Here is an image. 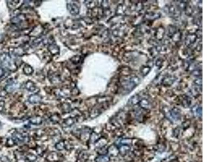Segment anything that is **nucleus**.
Here are the masks:
<instances>
[{"label":"nucleus","instance_id":"nucleus-1","mask_svg":"<svg viewBox=\"0 0 216 162\" xmlns=\"http://www.w3.org/2000/svg\"><path fill=\"white\" fill-rule=\"evenodd\" d=\"M140 78L136 76H132L122 81L121 88L124 93L128 94L140 84Z\"/></svg>","mask_w":216,"mask_h":162},{"label":"nucleus","instance_id":"nucleus-2","mask_svg":"<svg viewBox=\"0 0 216 162\" xmlns=\"http://www.w3.org/2000/svg\"><path fill=\"white\" fill-rule=\"evenodd\" d=\"M120 143L121 145H120L118 150L120 154L123 155H125L126 154L128 153L130 150V147L129 145L130 142H128V140L126 139H122L120 140Z\"/></svg>","mask_w":216,"mask_h":162},{"label":"nucleus","instance_id":"nucleus-3","mask_svg":"<svg viewBox=\"0 0 216 162\" xmlns=\"http://www.w3.org/2000/svg\"><path fill=\"white\" fill-rule=\"evenodd\" d=\"M28 138V136L25 133L16 132L13 136L14 142L16 143L24 142Z\"/></svg>","mask_w":216,"mask_h":162},{"label":"nucleus","instance_id":"nucleus-4","mask_svg":"<svg viewBox=\"0 0 216 162\" xmlns=\"http://www.w3.org/2000/svg\"><path fill=\"white\" fill-rule=\"evenodd\" d=\"M168 118L172 122H177L180 120L181 115L179 111L177 109H172L169 112Z\"/></svg>","mask_w":216,"mask_h":162},{"label":"nucleus","instance_id":"nucleus-5","mask_svg":"<svg viewBox=\"0 0 216 162\" xmlns=\"http://www.w3.org/2000/svg\"><path fill=\"white\" fill-rule=\"evenodd\" d=\"M5 58H1V59H2L3 64L5 65L7 68L8 67V68L10 69H12L16 67L14 63L13 62L12 58H11L9 55H5Z\"/></svg>","mask_w":216,"mask_h":162},{"label":"nucleus","instance_id":"nucleus-6","mask_svg":"<svg viewBox=\"0 0 216 162\" xmlns=\"http://www.w3.org/2000/svg\"><path fill=\"white\" fill-rule=\"evenodd\" d=\"M141 97L138 94H136L135 95H134L132 96L131 98L128 101V104L130 105L133 106L139 103L140 101H141Z\"/></svg>","mask_w":216,"mask_h":162},{"label":"nucleus","instance_id":"nucleus-7","mask_svg":"<svg viewBox=\"0 0 216 162\" xmlns=\"http://www.w3.org/2000/svg\"><path fill=\"white\" fill-rule=\"evenodd\" d=\"M67 8L71 14L76 15L79 13V8L75 4H68Z\"/></svg>","mask_w":216,"mask_h":162},{"label":"nucleus","instance_id":"nucleus-8","mask_svg":"<svg viewBox=\"0 0 216 162\" xmlns=\"http://www.w3.org/2000/svg\"><path fill=\"white\" fill-rule=\"evenodd\" d=\"M192 111L195 116L199 117L202 116V108L199 106H193Z\"/></svg>","mask_w":216,"mask_h":162},{"label":"nucleus","instance_id":"nucleus-9","mask_svg":"<svg viewBox=\"0 0 216 162\" xmlns=\"http://www.w3.org/2000/svg\"><path fill=\"white\" fill-rule=\"evenodd\" d=\"M139 104L140 106L144 109H148L150 107V103L147 99L143 98L139 102Z\"/></svg>","mask_w":216,"mask_h":162},{"label":"nucleus","instance_id":"nucleus-10","mask_svg":"<svg viewBox=\"0 0 216 162\" xmlns=\"http://www.w3.org/2000/svg\"><path fill=\"white\" fill-rule=\"evenodd\" d=\"M196 40V36L195 34H190L186 37L185 42L187 44L190 45L194 43Z\"/></svg>","mask_w":216,"mask_h":162},{"label":"nucleus","instance_id":"nucleus-11","mask_svg":"<svg viewBox=\"0 0 216 162\" xmlns=\"http://www.w3.org/2000/svg\"><path fill=\"white\" fill-rule=\"evenodd\" d=\"M110 158L106 155L99 156L96 159V162H109Z\"/></svg>","mask_w":216,"mask_h":162},{"label":"nucleus","instance_id":"nucleus-12","mask_svg":"<svg viewBox=\"0 0 216 162\" xmlns=\"http://www.w3.org/2000/svg\"><path fill=\"white\" fill-rule=\"evenodd\" d=\"M42 118L40 117H35L30 119V122L33 124H40L42 123Z\"/></svg>","mask_w":216,"mask_h":162},{"label":"nucleus","instance_id":"nucleus-13","mask_svg":"<svg viewBox=\"0 0 216 162\" xmlns=\"http://www.w3.org/2000/svg\"><path fill=\"white\" fill-rule=\"evenodd\" d=\"M151 70V68L150 67H148V66H145V67H143L141 69V73L142 74V75H143L144 76H145L149 72H150Z\"/></svg>","mask_w":216,"mask_h":162},{"label":"nucleus","instance_id":"nucleus-14","mask_svg":"<svg viewBox=\"0 0 216 162\" xmlns=\"http://www.w3.org/2000/svg\"><path fill=\"white\" fill-rule=\"evenodd\" d=\"M41 98H40V97L36 95L32 96L30 98V101L31 103H36L39 102Z\"/></svg>","mask_w":216,"mask_h":162},{"label":"nucleus","instance_id":"nucleus-15","mask_svg":"<svg viewBox=\"0 0 216 162\" xmlns=\"http://www.w3.org/2000/svg\"><path fill=\"white\" fill-rule=\"evenodd\" d=\"M24 71L26 74L29 75V74H31L32 73V69L30 66H27L26 67H25V68H24Z\"/></svg>","mask_w":216,"mask_h":162},{"label":"nucleus","instance_id":"nucleus-16","mask_svg":"<svg viewBox=\"0 0 216 162\" xmlns=\"http://www.w3.org/2000/svg\"><path fill=\"white\" fill-rule=\"evenodd\" d=\"M64 147H65V144L63 142H60L59 143L57 144L56 145V148L58 150H63L64 148Z\"/></svg>","mask_w":216,"mask_h":162},{"label":"nucleus","instance_id":"nucleus-17","mask_svg":"<svg viewBox=\"0 0 216 162\" xmlns=\"http://www.w3.org/2000/svg\"><path fill=\"white\" fill-rule=\"evenodd\" d=\"M74 121H73V119H71V118H69V119H67V120H66L65 121V123L66 124V125H67L68 126H70V125H71L72 124H74Z\"/></svg>","mask_w":216,"mask_h":162},{"label":"nucleus","instance_id":"nucleus-18","mask_svg":"<svg viewBox=\"0 0 216 162\" xmlns=\"http://www.w3.org/2000/svg\"><path fill=\"white\" fill-rule=\"evenodd\" d=\"M123 7L124 6H123V5H120L119 6H118V9H117V11L118 12H119V14H122L124 12V9H123V8H124Z\"/></svg>","mask_w":216,"mask_h":162},{"label":"nucleus","instance_id":"nucleus-19","mask_svg":"<svg viewBox=\"0 0 216 162\" xmlns=\"http://www.w3.org/2000/svg\"><path fill=\"white\" fill-rule=\"evenodd\" d=\"M195 83L198 86H199V85L201 86L202 84V78H198V79H196L195 80Z\"/></svg>","mask_w":216,"mask_h":162},{"label":"nucleus","instance_id":"nucleus-20","mask_svg":"<svg viewBox=\"0 0 216 162\" xmlns=\"http://www.w3.org/2000/svg\"><path fill=\"white\" fill-rule=\"evenodd\" d=\"M3 74V70L2 69L0 68V77L2 76V75Z\"/></svg>","mask_w":216,"mask_h":162}]
</instances>
